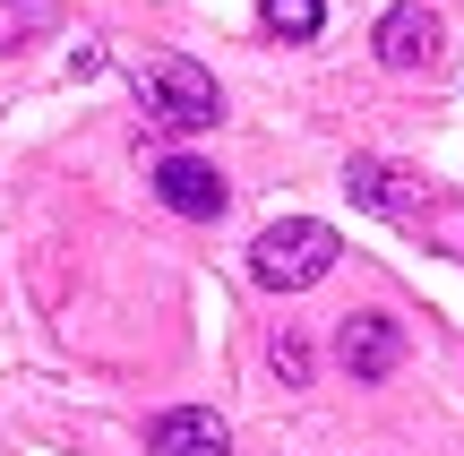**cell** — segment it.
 Segmentation results:
<instances>
[{"label": "cell", "instance_id": "2", "mask_svg": "<svg viewBox=\"0 0 464 456\" xmlns=\"http://www.w3.org/2000/svg\"><path fill=\"white\" fill-rule=\"evenodd\" d=\"M138 103H147V121H155V130H216V121H224L216 78H207L189 52H164V61H147V69H138Z\"/></svg>", "mask_w": 464, "mask_h": 456}, {"label": "cell", "instance_id": "3", "mask_svg": "<svg viewBox=\"0 0 464 456\" xmlns=\"http://www.w3.org/2000/svg\"><path fill=\"white\" fill-rule=\"evenodd\" d=\"M370 44H379V69H430L439 44H448V26H439V9H421V0H396Z\"/></svg>", "mask_w": 464, "mask_h": 456}, {"label": "cell", "instance_id": "5", "mask_svg": "<svg viewBox=\"0 0 464 456\" xmlns=\"http://www.w3.org/2000/svg\"><path fill=\"white\" fill-rule=\"evenodd\" d=\"M335 362H344V371L370 388V379H387V371L404 362V327H396V319H379V310H362V319L335 327Z\"/></svg>", "mask_w": 464, "mask_h": 456}, {"label": "cell", "instance_id": "4", "mask_svg": "<svg viewBox=\"0 0 464 456\" xmlns=\"http://www.w3.org/2000/svg\"><path fill=\"white\" fill-rule=\"evenodd\" d=\"M155 199H164L172 216H189V224H216L232 189H224L216 164H198V155H164V164H155Z\"/></svg>", "mask_w": 464, "mask_h": 456}, {"label": "cell", "instance_id": "7", "mask_svg": "<svg viewBox=\"0 0 464 456\" xmlns=\"http://www.w3.org/2000/svg\"><path fill=\"white\" fill-rule=\"evenodd\" d=\"M147 448L155 456H232V431L207 405H181V413H164V422L147 431Z\"/></svg>", "mask_w": 464, "mask_h": 456}, {"label": "cell", "instance_id": "8", "mask_svg": "<svg viewBox=\"0 0 464 456\" xmlns=\"http://www.w3.org/2000/svg\"><path fill=\"white\" fill-rule=\"evenodd\" d=\"M61 0H0V52H17V44H34V34H61Z\"/></svg>", "mask_w": 464, "mask_h": 456}, {"label": "cell", "instance_id": "11", "mask_svg": "<svg viewBox=\"0 0 464 456\" xmlns=\"http://www.w3.org/2000/svg\"><path fill=\"white\" fill-rule=\"evenodd\" d=\"M276 371L301 388V379H310V344H301V336H276Z\"/></svg>", "mask_w": 464, "mask_h": 456}, {"label": "cell", "instance_id": "1", "mask_svg": "<svg viewBox=\"0 0 464 456\" xmlns=\"http://www.w3.org/2000/svg\"><path fill=\"white\" fill-rule=\"evenodd\" d=\"M335 258H344V241H335V224H318V216H284V224H266V233L249 241V276H258L266 293L318 285Z\"/></svg>", "mask_w": 464, "mask_h": 456}, {"label": "cell", "instance_id": "6", "mask_svg": "<svg viewBox=\"0 0 464 456\" xmlns=\"http://www.w3.org/2000/svg\"><path fill=\"white\" fill-rule=\"evenodd\" d=\"M344 189L370 207V216H404V224L421 216V189H404V172L379 164V155H353V164H344Z\"/></svg>", "mask_w": 464, "mask_h": 456}, {"label": "cell", "instance_id": "9", "mask_svg": "<svg viewBox=\"0 0 464 456\" xmlns=\"http://www.w3.org/2000/svg\"><path fill=\"white\" fill-rule=\"evenodd\" d=\"M258 17H266V34H284V44H310L318 34V0H258Z\"/></svg>", "mask_w": 464, "mask_h": 456}, {"label": "cell", "instance_id": "10", "mask_svg": "<svg viewBox=\"0 0 464 456\" xmlns=\"http://www.w3.org/2000/svg\"><path fill=\"white\" fill-rule=\"evenodd\" d=\"M421 233H439V241H448V250H464V199H448V207H430V199H421Z\"/></svg>", "mask_w": 464, "mask_h": 456}]
</instances>
